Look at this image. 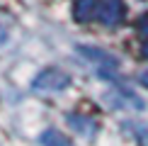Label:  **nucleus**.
Wrapping results in <instances>:
<instances>
[{"instance_id": "nucleus-1", "label": "nucleus", "mask_w": 148, "mask_h": 146, "mask_svg": "<svg viewBox=\"0 0 148 146\" xmlns=\"http://www.w3.org/2000/svg\"><path fill=\"white\" fill-rule=\"evenodd\" d=\"M71 85V76L58 66H49V68L39 71L32 81V88L36 93H61Z\"/></svg>"}, {"instance_id": "nucleus-2", "label": "nucleus", "mask_w": 148, "mask_h": 146, "mask_svg": "<svg viewBox=\"0 0 148 146\" xmlns=\"http://www.w3.org/2000/svg\"><path fill=\"white\" fill-rule=\"evenodd\" d=\"M75 51L80 54V56H85L90 63H95L97 66V73L104 76V78H109L116 68H119V59H116L114 54L104 51V49H97V46H78Z\"/></svg>"}, {"instance_id": "nucleus-3", "label": "nucleus", "mask_w": 148, "mask_h": 146, "mask_svg": "<svg viewBox=\"0 0 148 146\" xmlns=\"http://www.w3.org/2000/svg\"><path fill=\"white\" fill-rule=\"evenodd\" d=\"M104 102L114 110H124V107L126 110H146V102L126 88H114L109 93H104Z\"/></svg>"}, {"instance_id": "nucleus-4", "label": "nucleus", "mask_w": 148, "mask_h": 146, "mask_svg": "<svg viewBox=\"0 0 148 146\" xmlns=\"http://www.w3.org/2000/svg\"><path fill=\"white\" fill-rule=\"evenodd\" d=\"M97 20H100L104 27H119V24L126 20V5H124V0H104V3L100 5Z\"/></svg>"}, {"instance_id": "nucleus-5", "label": "nucleus", "mask_w": 148, "mask_h": 146, "mask_svg": "<svg viewBox=\"0 0 148 146\" xmlns=\"http://www.w3.org/2000/svg\"><path fill=\"white\" fill-rule=\"evenodd\" d=\"M97 5H102L100 0H75V8H73V20L80 22V24L90 22L92 17H97V12H100Z\"/></svg>"}, {"instance_id": "nucleus-6", "label": "nucleus", "mask_w": 148, "mask_h": 146, "mask_svg": "<svg viewBox=\"0 0 148 146\" xmlns=\"http://www.w3.org/2000/svg\"><path fill=\"white\" fill-rule=\"evenodd\" d=\"M68 124H71L78 134H85V136H90V134L97 129V122H92V119H88V117H83V114H75V112H71V114H68Z\"/></svg>"}, {"instance_id": "nucleus-7", "label": "nucleus", "mask_w": 148, "mask_h": 146, "mask_svg": "<svg viewBox=\"0 0 148 146\" xmlns=\"http://www.w3.org/2000/svg\"><path fill=\"white\" fill-rule=\"evenodd\" d=\"M39 141H41V146H75L68 136H66V134H61L58 129H46V132H41Z\"/></svg>"}, {"instance_id": "nucleus-8", "label": "nucleus", "mask_w": 148, "mask_h": 146, "mask_svg": "<svg viewBox=\"0 0 148 146\" xmlns=\"http://www.w3.org/2000/svg\"><path fill=\"white\" fill-rule=\"evenodd\" d=\"M121 129H124L126 134H131L134 139L141 144V146H148V127L146 124H141V122H131V119H126L124 124H121Z\"/></svg>"}, {"instance_id": "nucleus-9", "label": "nucleus", "mask_w": 148, "mask_h": 146, "mask_svg": "<svg viewBox=\"0 0 148 146\" xmlns=\"http://www.w3.org/2000/svg\"><path fill=\"white\" fill-rule=\"evenodd\" d=\"M138 32H141V34H148V12L138 20Z\"/></svg>"}, {"instance_id": "nucleus-10", "label": "nucleus", "mask_w": 148, "mask_h": 146, "mask_svg": "<svg viewBox=\"0 0 148 146\" xmlns=\"http://www.w3.org/2000/svg\"><path fill=\"white\" fill-rule=\"evenodd\" d=\"M8 36H10V34H8V29H5V24H0V46L8 41Z\"/></svg>"}, {"instance_id": "nucleus-11", "label": "nucleus", "mask_w": 148, "mask_h": 146, "mask_svg": "<svg viewBox=\"0 0 148 146\" xmlns=\"http://www.w3.org/2000/svg\"><path fill=\"white\" fill-rule=\"evenodd\" d=\"M138 83L143 85V88H148V71H141V76H138Z\"/></svg>"}, {"instance_id": "nucleus-12", "label": "nucleus", "mask_w": 148, "mask_h": 146, "mask_svg": "<svg viewBox=\"0 0 148 146\" xmlns=\"http://www.w3.org/2000/svg\"><path fill=\"white\" fill-rule=\"evenodd\" d=\"M143 54H146V56H148V46H143Z\"/></svg>"}]
</instances>
